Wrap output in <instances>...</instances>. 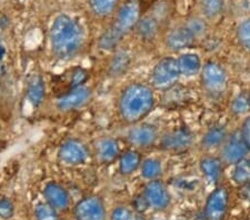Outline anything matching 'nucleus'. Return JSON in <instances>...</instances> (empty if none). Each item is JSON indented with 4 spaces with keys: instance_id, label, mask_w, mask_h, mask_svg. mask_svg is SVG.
Returning <instances> with one entry per match:
<instances>
[{
    "instance_id": "obj_1",
    "label": "nucleus",
    "mask_w": 250,
    "mask_h": 220,
    "mask_svg": "<svg viewBox=\"0 0 250 220\" xmlns=\"http://www.w3.org/2000/svg\"><path fill=\"white\" fill-rule=\"evenodd\" d=\"M50 43L54 55L60 60H70L79 54L83 45V31L75 19L60 15L52 22Z\"/></svg>"
},
{
    "instance_id": "obj_2",
    "label": "nucleus",
    "mask_w": 250,
    "mask_h": 220,
    "mask_svg": "<svg viewBox=\"0 0 250 220\" xmlns=\"http://www.w3.org/2000/svg\"><path fill=\"white\" fill-rule=\"evenodd\" d=\"M156 103L154 90L145 83L134 82L123 90L119 98V114L123 120L135 125L151 113Z\"/></svg>"
},
{
    "instance_id": "obj_3",
    "label": "nucleus",
    "mask_w": 250,
    "mask_h": 220,
    "mask_svg": "<svg viewBox=\"0 0 250 220\" xmlns=\"http://www.w3.org/2000/svg\"><path fill=\"white\" fill-rule=\"evenodd\" d=\"M181 77L177 58L165 57L156 63L151 73V85L157 90H168Z\"/></svg>"
},
{
    "instance_id": "obj_4",
    "label": "nucleus",
    "mask_w": 250,
    "mask_h": 220,
    "mask_svg": "<svg viewBox=\"0 0 250 220\" xmlns=\"http://www.w3.org/2000/svg\"><path fill=\"white\" fill-rule=\"evenodd\" d=\"M201 82L205 89L213 96L224 94L227 89V73L219 63L208 61L201 68Z\"/></svg>"
},
{
    "instance_id": "obj_5",
    "label": "nucleus",
    "mask_w": 250,
    "mask_h": 220,
    "mask_svg": "<svg viewBox=\"0 0 250 220\" xmlns=\"http://www.w3.org/2000/svg\"><path fill=\"white\" fill-rule=\"evenodd\" d=\"M250 153L248 146L246 145L240 130L238 129L228 135L227 139L221 146V157L223 162L226 165L236 166L238 163L246 160Z\"/></svg>"
},
{
    "instance_id": "obj_6",
    "label": "nucleus",
    "mask_w": 250,
    "mask_h": 220,
    "mask_svg": "<svg viewBox=\"0 0 250 220\" xmlns=\"http://www.w3.org/2000/svg\"><path fill=\"white\" fill-rule=\"evenodd\" d=\"M75 220H106L107 211L102 198L88 196L83 198L74 208Z\"/></svg>"
},
{
    "instance_id": "obj_7",
    "label": "nucleus",
    "mask_w": 250,
    "mask_h": 220,
    "mask_svg": "<svg viewBox=\"0 0 250 220\" xmlns=\"http://www.w3.org/2000/svg\"><path fill=\"white\" fill-rule=\"evenodd\" d=\"M141 15V7L138 0H126L119 8L116 22L112 25L117 31L123 36L134 29L137 26Z\"/></svg>"
},
{
    "instance_id": "obj_8",
    "label": "nucleus",
    "mask_w": 250,
    "mask_h": 220,
    "mask_svg": "<svg viewBox=\"0 0 250 220\" xmlns=\"http://www.w3.org/2000/svg\"><path fill=\"white\" fill-rule=\"evenodd\" d=\"M229 194L225 187H217L208 196L204 214L206 220H224L228 210Z\"/></svg>"
},
{
    "instance_id": "obj_9",
    "label": "nucleus",
    "mask_w": 250,
    "mask_h": 220,
    "mask_svg": "<svg viewBox=\"0 0 250 220\" xmlns=\"http://www.w3.org/2000/svg\"><path fill=\"white\" fill-rule=\"evenodd\" d=\"M89 150L87 146L77 139L63 142L58 151V159L66 166H79L87 161Z\"/></svg>"
},
{
    "instance_id": "obj_10",
    "label": "nucleus",
    "mask_w": 250,
    "mask_h": 220,
    "mask_svg": "<svg viewBox=\"0 0 250 220\" xmlns=\"http://www.w3.org/2000/svg\"><path fill=\"white\" fill-rule=\"evenodd\" d=\"M144 197L146 198L149 208L155 210H164L170 203V194L160 179L149 180L144 189Z\"/></svg>"
},
{
    "instance_id": "obj_11",
    "label": "nucleus",
    "mask_w": 250,
    "mask_h": 220,
    "mask_svg": "<svg viewBox=\"0 0 250 220\" xmlns=\"http://www.w3.org/2000/svg\"><path fill=\"white\" fill-rule=\"evenodd\" d=\"M159 133L156 126L147 122L135 123L128 133V140L131 145L139 148H147L154 146L158 141Z\"/></svg>"
},
{
    "instance_id": "obj_12",
    "label": "nucleus",
    "mask_w": 250,
    "mask_h": 220,
    "mask_svg": "<svg viewBox=\"0 0 250 220\" xmlns=\"http://www.w3.org/2000/svg\"><path fill=\"white\" fill-rule=\"evenodd\" d=\"M91 98V90L89 88L80 86L72 88L70 91L62 97H60L57 101V107L62 111H69L77 109L86 105Z\"/></svg>"
},
{
    "instance_id": "obj_13",
    "label": "nucleus",
    "mask_w": 250,
    "mask_h": 220,
    "mask_svg": "<svg viewBox=\"0 0 250 220\" xmlns=\"http://www.w3.org/2000/svg\"><path fill=\"white\" fill-rule=\"evenodd\" d=\"M195 39V35L191 33V30L189 29L186 23H185V25H180L172 28V29L167 34L165 42H166V46L170 50L180 51L192 46Z\"/></svg>"
},
{
    "instance_id": "obj_14",
    "label": "nucleus",
    "mask_w": 250,
    "mask_h": 220,
    "mask_svg": "<svg viewBox=\"0 0 250 220\" xmlns=\"http://www.w3.org/2000/svg\"><path fill=\"white\" fill-rule=\"evenodd\" d=\"M192 135L188 129H178L164 135L160 139V146L168 151H183L192 145Z\"/></svg>"
},
{
    "instance_id": "obj_15",
    "label": "nucleus",
    "mask_w": 250,
    "mask_h": 220,
    "mask_svg": "<svg viewBox=\"0 0 250 220\" xmlns=\"http://www.w3.org/2000/svg\"><path fill=\"white\" fill-rule=\"evenodd\" d=\"M43 197L48 205L56 210H67L70 205V196L66 188L57 182H49L43 189Z\"/></svg>"
},
{
    "instance_id": "obj_16",
    "label": "nucleus",
    "mask_w": 250,
    "mask_h": 220,
    "mask_svg": "<svg viewBox=\"0 0 250 220\" xmlns=\"http://www.w3.org/2000/svg\"><path fill=\"white\" fill-rule=\"evenodd\" d=\"M96 151L97 157L104 163L114 162L120 154L118 142L112 138L100 139L96 146Z\"/></svg>"
},
{
    "instance_id": "obj_17",
    "label": "nucleus",
    "mask_w": 250,
    "mask_h": 220,
    "mask_svg": "<svg viewBox=\"0 0 250 220\" xmlns=\"http://www.w3.org/2000/svg\"><path fill=\"white\" fill-rule=\"evenodd\" d=\"M227 128L221 125H216L206 131L203 139H201V146L204 149L212 150L216 148L221 147L225 140L228 137Z\"/></svg>"
},
{
    "instance_id": "obj_18",
    "label": "nucleus",
    "mask_w": 250,
    "mask_h": 220,
    "mask_svg": "<svg viewBox=\"0 0 250 220\" xmlns=\"http://www.w3.org/2000/svg\"><path fill=\"white\" fill-rule=\"evenodd\" d=\"M200 170L211 182H218L224 170V162L220 158L208 156L200 160Z\"/></svg>"
},
{
    "instance_id": "obj_19",
    "label": "nucleus",
    "mask_w": 250,
    "mask_h": 220,
    "mask_svg": "<svg viewBox=\"0 0 250 220\" xmlns=\"http://www.w3.org/2000/svg\"><path fill=\"white\" fill-rule=\"evenodd\" d=\"M177 62H178L181 76H185V77H192V76L199 74L203 68L200 57L193 53L183 54L177 58Z\"/></svg>"
},
{
    "instance_id": "obj_20",
    "label": "nucleus",
    "mask_w": 250,
    "mask_h": 220,
    "mask_svg": "<svg viewBox=\"0 0 250 220\" xmlns=\"http://www.w3.org/2000/svg\"><path fill=\"white\" fill-rule=\"evenodd\" d=\"M46 95L45 81L42 76L35 75L29 79L27 85V98L34 107L42 105Z\"/></svg>"
},
{
    "instance_id": "obj_21",
    "label": "nucleus",
    "mask_w": 250,
    "mask_h": 220,
    "mask_svg": "<svg viewBox=\"0 0 250 220\" xmlns=\"http://www.w3.org/2000/svg\"><path fill=\"white\" fill-rule=\"evenodd\" d=\"M135 28L141 38L146 40H151L156 37L159 31L158 19L155 18L154 16L151 15L145 16V17L139 19V21Z\"/></svg>"
},
{
    "instance_id": "obj_22",
    "label": "nucleus",
    "mask_w": 250,
    "mask_h": 220,
    "mask_svg": "<svg viewBox=\"0 0 250 220\" xmlns=\"http://www.w3.org/2000/svg\"><path fill=\"white\" fill-rule=\"evenodd\" d=\"M141 165V156L136 150H129L119 157V171L125 176L136 173Z\"/></svg>"
},
{
    "instance_id": "obj_23",
    "label": "nucleus",
    "mask_w": 250,
    "mask_h": 220,
    "mask_svg": "<svg viewBox=\"0 0 250 220\" xmlns=\"http://www.w3.org/2000/svg\"><path fill=\"white\" fill-rule=\"evenodd\" d=\"M141 176L146 180H155L159 179L163 174V163L157 158H148L144 160L140 165Z\"/></svg>"
},
{
    "instance_id": "obj_24",
    "label": "nucleus",
    "mask_w": 250,
    "mask_h": 220,
    "mask_svg": "<svg viewBox=\"0 0 250 220\" xmlns=\"http://www.w3.org/2000/svg\"><path fill=\"white\" fill-rule=\"evenodd\" d=\"M119 0H89V7L95 15L106 17L114 13Z\"/></svg>"
},
{
    "instance_id": "obj_25",
    "label": "nucleus",
    "mask_w": 250,
    "mask_h": 220,
    "mask_svg": "<svg viewBox=\"0 0 250 220\" xmlns=\"http://www.w3.org/2000/svg\"><path fill=\"white\" fill-rule=\"evenodd\" d=\"M123 37L124 36L111 26L109 29H108L106 33H104L102 37L99 38L98 45L100 47V49L103 50H114L115 48L118 46V43L120 42V40H122Z\"/></svg>"
},
{
    "instance_id": "obj_26",
    "label": "nucleus",
    "mask_w": 250,
    "mask_h": 220,
    "mask_svg": "<svg viewBox=\"0 0 250 220\" xmlns=\"http://www.w3.org/2000/svg\"><path fill=\"white\" fill-rule=\"evenodd\" d=\"M130 63V56L125 51H119L111 60L109 71L112 76H120L127 70Z\"/></svg>"
},
{
    "instance_id": "obj_27",
    "label": "nucleus",
    "mask_w": 250,
    "mask_h": 220,
    "mask_svg": "<svg viewBox=\"0 0 250 220\" xmlns=\"http://www.w3.org/2000/svg\"><path fill=\"white\" fill-rule=\"evenodd\" d=\"M236 37L245 51L250 54V17L244 19L237 27Z\"/></svg>"
},
{
    "instance_id": "obj_28",
    "label": "nucleus",
    "mask_w": 250,
    "mask_h": 220,
    "mask_svg": "<svg viewBox=\"0 0 250 220\" xmlns=\"http://www.w3.org/2000/svg\"><path fill=\"white\" fill-rule=\"evenodd\" d=\"M231 111L236 116H247L250 114V94H238L231 102Z\"/></svg>"
},
{
    "instance_id": "obj_29",
    "label": "nucleus",
    "mask_w": 250,
    "mask_h": 220,
    "mask_svg": "<svg viewBox=\"0 0 250 220\" xmlns=\"http://www.w3.org/2000/svg\"><path fill=\"white\" fill-rule=\"evenodd\" d=\"M200 8L205 17L213 19L223 11L224 0H200Z\"/></svg>"
},
{
    "instance_id": "obj_30",
    "label": "nucleus",
    "mask_w": 250,
    "mask_h": 220,
    "mask_svg": "<svg viewBox=\"0 0 250 220\" xmlns=\"http://www.w3.org/2000/svg\"><path fill=\"white\" fill-rule=\"evenodd\" d=\"M35 218L36 220H60L57 210L47 202H39L36 205Z\"/></svg>"
},
{
    "instance_id": "obj_31",
    "label": "nucleus",
    "mask_w": 250,
    "mask_h": 220,
    "mask_svg": "<svg viewBox=\"0 0 250 220\" xmlns=\"http://www.w3.org/2000/svg\"><path fill=\"white\" fill-rule=\"evenodd\" d=\"M233 181L238 185H244L250 181V162H247L246 160L241 161L240 163L236 165L235 171L232 175Z\"/></svg>"
},
{
    "instance_id": "obj_32",
    "label": "nucleus",
    "mask_w": 250,
    "mask_h": 220,
    "mask_svg": "<svg viewBox=\"0 0 250 220\" xmlns=\"http://www.w3.org/2000/svg\"><path fill=\"white\" fill-rule=\"evenodd\" d=\"M15 206L9 198L0 199V218L10 219L14 217Z\"/></svg>"
},
{
    "instance_id": "obj_33",
    "label": "nucleus",
    "mask_w": 250,
    "mask_h": 220,
    "mask_svg": "<svg viewBox=\"0 0 250 220\" xmlns=\"http://www.w3.org/2000/svg\"><path fill=\"white\" fill-rule=\"evenodd\" d=\"M187 27L191 30V33L195 35V37H199L206 31V23L203 19L192 18L186 23Z\"/></svg>"
},
{
    "instance_id": "obj_34",
    "label": "nucleus",
    "mask_w": 250,
    "mask_h": 220,
    "mask_svg": "<svg viewBox=\"0 0 250 220\" xmlns=\"http://www.w3.org/2000/svg\"><path fill=\"white\" fill-rule=\"evenodd\" d=\"M88 79V74L87 71L83 69V68H77L74 73H72V77H71V83L70 87L72 88H77L83 85V82H86Z\"/></svg>"
},
{
    "instance_id": "obj_35",
    "label": "nucleus",
    "mask_w": 250,
    "mask_h": 220,
    "mask_svg": "<svg viewBox=\"0 0 250 220\" xmlns=\"http://www.w3.org/2000/svg\"><path fill=\"white\" fill-rule=\"evenodd\" d=\"M110 220H134L131 210L126 207H117L110 216Z\"/></svg>"
},
{
    "instance_id": "obj_36",
    "label": "nucleus",
    "mask_w": 250,
    "mask_h": 220,
    "mask_svg": "<svg viewBox=\"0 0 250 220\" xmlns=\"http://www.w3.org/2000/svg\"><path fill=\"white\" fill-rule=\"evenodd\" d=\"M239 130H240L241 136H243V138L245 140L246 145L248 146L249 150H250V114L246 116L243 125H241V128Z\"/></svg>"
},
{
    "instance_id": "obj_37",
    "label": "nucleus",
    "mask_w": 250,
    "mask_h": 220,
    "mask_svg": "<svg viewBox=\"0 0 250 220\" xmlns=\"http://www.w3.org/2000/svg\"><path fill=\"white\" fill-rule=\"evenodd\" d=\"M134 208L135 209L138 211V213H145L148 208H149V205L147 202L146 198L144 197V195L141 194L139 196H137V197L135 198L134 200Z\"/></svg>"
},
{
    "instance_id": "obj_38",
    "label": "nucleus",
    "mask_w": 250,
    "mask_h": 220,
    "mask_svg": "<svg viewBox=\"0 0 250 220\" xmlns=\"http://www.w3.org/2000/svg\"><path fill=\"white\" fill-rule=\"evenodd\" d=\"M240 195L246 201L250 202V181L240 186Z\"/></svg>"
},
{
    "instance_id": "obj_39",
    "label": "nucleus",
    "mask_w": 250,
    "mask_h": 220,
    "mask_svg": "<svg viewBox=\"0 0 250 220\" xmlns=\"http://www.w3.org/2000/svg\"><path fill=\"white\" fill-rule=\"evenodd\" d=\"M157 0H138L140 7L143 5H152V3H155Z\"/></svg>"
},
{
    "instance_id": "obj_40",
    "label": "nucleus",
    "mask_w": 250,
    "mask_h": 220,
    "mask_svg": "<svg viewBox=\"0 0 250 220\" xmlns=\"http://www.w3.org/2000/svg\"><path fill=\"white\" fill-rule=\"evenodd\" d=\"M5 53H6L5 47H3L1 40H0V61H1V60H2V57H3V56H5Z\"/></svg>"
}]
</instances>
